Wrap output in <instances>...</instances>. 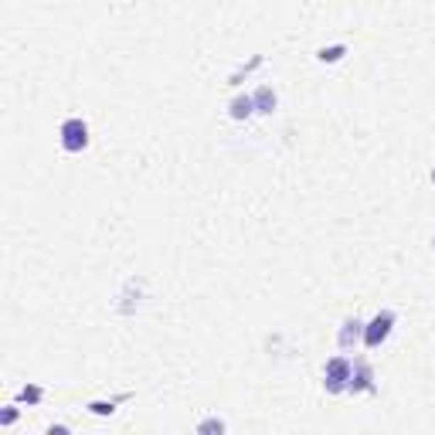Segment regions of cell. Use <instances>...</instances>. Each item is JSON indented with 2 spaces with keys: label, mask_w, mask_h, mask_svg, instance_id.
Wrapping results in <instances>:
<instances>
[{
  "label": "cell",
  "mask_w": 435,
  "mask_h": 435,
  "mask_svg": "<svg viewBox=\"0 0 435 435\" xmlns=\"http://www.w3.org/2000/svg\"><path fill=\"white\" fill-rule=\"evenodd\" d=\"M58 143H62L65 154H82L89 146V123L82 116H68L58 129Z\"/></svg>",
  "instance_id": "1"
},
{
  "label": "cell",
  "mask_w": 435,
  "mask_h": 435,
  "mask_svg": "<svg viewBox=\"0 0 435 435\" xmlns=\"http://www.w3.org/2000/svg\"><path fill=\"white\" fill-rule=\"evenodd\" d=\"M394 320H398V316H394L391 310H381L371 320V323H364V340H360V343H364L367 350H377V347H381V343L391 337V330H394Z\"/></svg>",
  "instance_id": "2"
},
{
  "label": "cell",
  "mask_w": 435,
  "mask_h": 435,
  "mask_svg": "<svg viewBox=\"0 0 435 435\" xmlns=\"http://www.w3.org/2000/svg\"><path fill=\"white\" fill-rule=\"evenodd\" d=\"M350 371H354V364H350L347 358L326 360V367H323V388L330 391V394H343V391H347V385H350Z\"/></svg>",
  "instance_id": "3"
},
{
  "label": "cell",
  "mask_w": 435,
  "mask_h": 435,
  "mask_svg": "<svg viewBox=\"0 0 435 435\" xmlns=\"http://www.w3.org/2000/svg\"><path fill=\"white\" fill-rule=\"evenodd\" d=\"M350 394H360V391H374V371L367 360H358L354 371H350V385H347Z\"/></svg>",
  "instance_id": "4"
},
{
  "label": "cell",
  "mask_w": 435,
  "mask_h": 435,
  "mask_svg": "<svg viewBox=\"0 0 435 435\" xmlns=\"http://www.w3.org/2000/svg\"><path fill=\"white\" fill-rule=\"evenodd\" d=\"M360 340H364V323H360L358 316L343 320L340 333H337V343H340V350H354V347H358Z\"/></svg>",
  "instance_id": "5"
},
{
  "label": "cell",
  "mask_w": 435,
  "mask_h": 435,
  "mask_svg": "<svg viewBox=\"0 0 435 435\" xmlns=\"http://www.w3.org/2000/svg\"><path fill=\"white\" fill-rule=\"evenodd\" d=\"M252 99H255V112H259V116H272V112H276V106H279V95H276V89H272V85H259Z\"/></svg>",
  "instance_id": "6"
},
{
  "label": "cell",
  "mask_w": 435,
  "mask_h": 435,
  "mask_svg": "<svg viewBox=\"0 0 435 435\" xmlns=\"http://www.w3.org/2000/svg\"><path fill=\"white\" fill-rule=\"evenodd\" d=\"M228 116H232L235 123H245L249 116H255V99L252 95H235L232 102H228Z\"/></svg>",
  "instance_id": "7"
},
{
  "label": "cell",
  "mask_w": 435,
  "mask_h": 435,
  "mask_svg": "<svg viewBox=\"0 0 435 435\" xmlns=\"http://www.w3.org/2000/svg\"><path fill=\"white\" fill-rule=\"evenodd\" d=\"M343 55H347V45H330V48H320V51H316V62L337 65V62H343Z\"/></svg>",
  "instance_id": "8"
},
{
  "label": "cell",
  "mask_w": 435,
  "mask_h": 435,
  "mask_svg": "<svg viewBox=\"0 0 435 435\" xmlns=\"http://www.w3.org/2000/svg\"><path fill=\"white\" fill-rule=\"evenodd\" d=\"M17 402H21V404H31V408H34V404L45 402V391L38 388V385H24V388L17 391Z\"/></svg>",
  "instance_id": "9"
},
{
  "label": "cell",
  "mask_w": 435,
  "mask_h": 435,
  "mask_svg": "<svg viewBox=\"0 0 435 435\" xmlns=\"http://www.w3.org/2000/svg\"><path fill=\"white\" fill-rule=\"evenodd\" d=\"M126 398H129V394H119L116 402H89V412H92V415H112V412H116V404L126 402Z\"/></svg>",
  "instance_id": "10"
},
{
  "label": "cell",
  "mask_w": 435,
  "mask_h": 435,
  "mask_svg": "<svg viewBox=\"0 0 435 435\" xmlns=\"http://www.w3.org/2000/svg\"><path fill=\"white\" fill-rule=\"evenodd\" d=\"M198 432H225V421H221V419H204L201 421V425H198Z\"/></svg>",
  "instance_id": "11"
},
{
  "label": "cell",
  "mask_w": 435,
  "mask_h": 435,
  "mask_svg": "<svg viewBox=\"0 0 435 435\" xmlns=\"http://www.w3.org/2000/svg\"><path fill=\"white\" fill-rule=\"evenodd\" d=\"M14 421H17V408H14V404H7V408L0 412V425L7 429V425H14Z\"/></svg>",
  "instance_id": "12"
},
{
  "label": "cell",
  "mask_w": 435,
  "mask_h": 435,
  "mask_svg": "<svg viewBox=\"0 0 435 435\" xmlns=\"http://www.w3.org/2000/svg\"><path fill=\"white\" fill-rule=\"evenodd\" d=\"M432 184H435V167H432Z\"/></svg>",
  "instance_id": "13"
},
{
  "label": "cell",
  "mask_w": 435,
  "mask_h": 435,
  "mask_svg": "<svg viewBox=\"0 0 435 435\" xmlns=\"http://www.w3.org/2000/svg\"><path fill=\"white\" fill-rule=\"evenodd\" d=\"M432 249H435V238H432Z\"/></svg>",
  "instance_id": "14"
}]
</instances>
